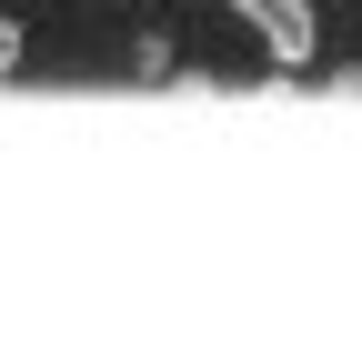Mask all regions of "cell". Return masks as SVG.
<instances>
[{
  "instance_id": "obj_1",
  "label": "cell",
  "mask_w": 362,
  "mask_h": 362,
  "mask_svg": "<svg viewBox=\"0 0 362 362\" xmlns=\"http://www.w3.org/2000/svg\"><path fill=\"white\" fill-rule=\"evenodd\" d=\"M232 11H242V30H252L282 71H302L312 51H322V11H312V0H232Z\"/></svg>"
},
{
  "instance_id": "obj_2",
  "label": "cell",
  "mask_w": 362,
  "mask_h": 362,
  "mask_svg": "<svg viewBox=\"0 0 362 362\" xmlns=\"http://www.w3.org/2000/svg\"><path fill=\"white\" fill-rule=\"evenodd\" d=\"M21 71V21H0V81Z\"/></svg>"
}]
</instances>
